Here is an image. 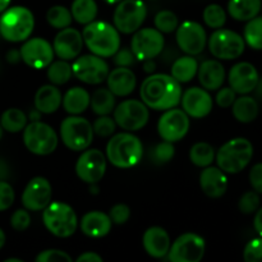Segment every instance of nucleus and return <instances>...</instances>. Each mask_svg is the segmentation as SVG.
Instances as JSON below:
<instances>
[{"label":"nucleus","instance_id":"obj_1","mask_svg":"<svg viewBox=\"0 0 262 262\" xmlns=\"http://www.w3.org/2000/svg\"><path fill=\"white\" fill-rule=\"evenodd\" d=\"M140 95L148 109L165 112L178 106L182 99V87L171 74H150L141 84Z\"/></svg>","mask_w":262,"mask_h":262},{"label":"nucleus","instance_id":"obj_2","mask_svg":"<svg viewBox=\"0 0 262 262\" xmlns=\"http://www.w3.org/2000/svg\"><path fill=\"white\" fill-rule=\"evenodd\" d=\"M81 33L83 43L95 55L110 58L119 50L120 32L114 25L105 20H92L87 23Z\"/></svg>","mask_w":262,"mask_h":262},{"label":"nucleus","instance_id":"obj_3","mask_svg":"<svg viewBox=\"0 0 262 262\" xmlns=\"http://www.w3.org/2000/svg\"><path fill=\"white\" fill-rule=\"evenodd\" d=\"M143 155V145L132 132H122L112 136L106 145L107 161L120 169H129L137 165Z\"/></svg>","mask_w":262,"mask_h":262},{"label":"nucleus","instance_id":"obj_4","mask_svg":"<svg viewBox=\"0 0 262 262\" xmlns=\"http://www.w3.org/2000/svg\"><path fill=\"white\" fill-rule=\"evenodd\" d=\"M35 17L28 8L15 5L5 9L0 17V35L9 42H22L33 32Z\"/></svg>","mask_w":262,"mask_h":262},{"label":"nucleus","instance_id":"obj_5","mask_svg":"<svg viewBox=\"0 0 262 262\" xmlns=\"http://www.w3.org/2000/svg\"><path fill=\"white\" fill-rule=\"evenodd\" d=\"M253 156V146L247 138L237 137L225 142L215 154L217 166L224 173L237 174L247 168Z\"/></svg>","mask_w":262,"mask_h":262},{"label":"nucleus","instance_id":"obj_6","mask_svg":"<svg viewBox=\"0 0 262 262\" xmlns=\"http://www.w3.org/2000/svg\"><path fill=\"white\" fill-rule=\"evenodd\" d=\"M46 229L58 238H69L77 232L78 217L73 207L61 201H53L42 210Z\"/></svg>","mask_w":262,"mask_h":262},{"label":"nucleus","instance_id":"obj_7","mask_svg":"<svg viewBox=\"0 0 262 262\" xmlns=\"http://www.w3.org/2000/svg\"><path fill=\"white\" fill-rule=\"evenodd\" d=\"M59 137L55 129L46 123L35 120L23 129V143L30 152L38 156L53 154L58 147Z\"/></svg>","mask_w":262,"mask_h":262},{"label":"nucleus","instance_id":"obj_8","mask_svg":"<svg viewBox=\"0 0 262 262\" xmlns=\"http://www.w3.org/2000/svg\"><path fill=\"white\" fill-rule=\"evenodd\" d=\"M60 140L72 151H83L94 141V128L90 120L79 115H71L60 124Z\"/></svg>","mask_w":262,"mask_h":262},{"label":"nucleus","instance_id":"obj_9","mask_svg":"<svg viewBox=\"0 0 262 262\" xmlns=\"http://www.w3.org/2000/svg\"><path fill=\"white\" fill-rule=\"evenodd\" d=\"M114 120L118 127L127 132H137L147 124L150 119V109L142 100L128 99L115 105Z\"/></svg>","mask_w":262,"mask_h":262},{"label":"nucleus","instance_id":"obj_10","mask_svg":"<svg viewBox=\"0 0 262 262\" xmlns=\"http://www.w3.org/2000/svg\"><path fill=\"white\" fill-rule=\"evenodd\" d=\"M147 17V7L142 0H122L118 3L113 15L114 27L124 35L140 30Z\"/></svg>","mask_w":262,"mask_h":262},{"label":"nucleus","instance_id":"obj_11","mask_svg":"<svg viewBox=\"0 0 262 262\" xmlns=\"http://www.w3.org/2000/svg\"><path fill=\"white\" fill-rule=\"evenodd\" d=\"M210 53L219 60H233L239 58L246 48L245 38L237 32L217 28L207 40Z\"/></svg>","mask_w":262,"mask_h":262},{"label":"nucleus","instance_id":"obj_12","mask_svg":"<svg viewBox=\"0 0 262 262\" xmlns=\"http://www.w3.org/2000/svg\"><path fill=\"white\" fill-rule=\"evenodd\" d=\"M206 243L201 235L196 233H184L179 235L168 252L171 262H200L204 258Z\"/></svg>","mask_w":262,"mask_h":262},{"label":"nucleus","instance_id":"obj_13","mask_svg":"<svg viewBox=\"0 0 262 262\" xmlns=\"http://www.w3.org/2000/svg\"><path fill=\"white\" fill-rule=\"evenodd\" d=\"M165 46L163 33L156 28H140L133 33L130 50L138 60L154 59L161 54Z\"/></svg>","mask_w":262,"mask_h":262},{"label":"nucleus","instance_id":"obj_14","mask_svg":"<svg viewBox=\"0 0 262 262\" xmlns=\"http://www.w3.org/2000/svg\"><path fill=\"white\" fill-rule=\"evenodd\" d=\"M73 76L87 84H100L106 81L109 74V66L104 58L95 54L77 56L72 64Z\"/></svg>","mask_w":262,"mask_h":262},{"label":"nucleus","instance_id":"obj_15","mask_svg":"<svg viewBox=\"0 0 262 262\" xmlns=\"http://www.w3.org/2000/svg\"><path fill=\"white\" fill-rule=\"evenodd\" d=\"M107 166V159L104 152H101L97 148L91 150H83L76 163L77 177L82 182L87 184L99 183L105 176Z\"/></svg>","mask_w":262,"mask_h":262},{"label":"nucleus","instance_id":"obj_16","mask_svg":"<svg viewBox=\"0 0 262 262\" xmlns=\"http://www.w3.org/2000/svg\"><path fill=\"white\" fill-rule=\"evenodd\" d=\"M176 40L178 48L187 55H199L207 45V35L205 28L196 20H184L176 30Z\"/></svg>","mask_w":262,"mask_h":262},{"label":"nucleus","instance_id":"obj_17","mask_svg":"<svg viewBox=\"0 0 262 262\" xmlns=\"http://www.w3.org/2000/svg\"><path fill=\"white\" fill-rule=\"evenodd\" d=\"M189 117L184 113L183 109H171L165 110L158 122L159 136L164 141L169 142H178L183 140L189 130Z\"/></svg>","mask_w":262,"mask_h":262},{"label":"nucleus","instance_id":"obj_18","mask_svg":"<svg viewBox=\"0 0 262 262\" xmlns=\"http://www.w3.org/2000/svg\"><path fill=\"white\" fill-rule=\"evenodd\" d=\"M20 59L33 69L48 68L54 60L53 45L42 37L27 38L19 49Z\"/></svg>","mask_w":262,"mask_h":262},{"label":"nucleus","instance_id":"obj_19","mask_svg":"<svg viewBox=\"0 0 262 262\" xmlns=\"http://www.w3.org/2000/svg\"><path fill=\"white\" fill-rule=\"evenodd\" d=\"M53 188L43 177H35L26 186L22 193V204L28 211H42L51 202Z\"/></svg>","mask_w":262,"mask_h":262},{"label":"nucleus","instance_id":"obj_20","mask_svg":"<svg viewBox=\"0 0 262 262\" xmlns=\"http://www.w3.org/2000/svg\"><path fill=\"white\" fill-rule=\"evenodd\" d=\"M182 109L189 118L202 119L212 112L214 101L204 87H191L182 94Z\"/></svg>","mask_w":262,"mask_h":262},{"label":"nucleus","instance_id":"obj_21","mask_svg":"<svg viewBox=\"0 0 262 262\" xmlns=\"http://www.w3.org/2000/svg\"><path fill=\"white\" fill-rule=\"evenodd\" d=\"M83 37L78 30L73 27H67L59 30L53 42L55 55L64 60H74L81 54L83 48Z\"/></svg>","mask_w":262,"mask_h":262},{"label":"nucleus","instance_id":"obj_22","mask_svg":"<svg viewBox=\"0 0 262 262\" xmlns=\"http://www.w3.org/2000/svg\"><path fill=\"white\" fill-rule=\"evenodd\" d=\"M260 76L255 66L248 61H241L232 67L228 74L229 87H232L235 94L247 95L255 90Z\"/></svg>","mask_w":262,"mask_h":262},{"label":"nucleus","instance_id":"obj_23","mask_svg":"<svg viewBox=\"0 0 262 262\" xmlns=\"http://www.w3.org/2000/svg\"><path fill=\"white\" fill-rule=\"evenodd\" d=\"M200 186L207 197L219 199L224 196L228 189L227 173H224L219 166H206L200 174Z\"/></svg>","mask_w":262,"mask_h":262},{"label":"nucleus","instance_id":"obj_24","mask_svg":"<svg viewBox=\"0 0 262 262\" xmlns=\"http://www.w3.org/2000/svg\"><path fill=\"white\" fill-rule=\"evenodd\" d=\"M143 248L154 258H164L170 250L171 241L168 232L161 227H151L143 233Z\"/></svg>","mask_w":262,"mask_h":262},{"label":"nucleus","instance_id":"obj_25","mask_svg":"<svg viewBox=\"0 0 262 262\" xmlns=\"http://www.w3.org/2000/svg\"><path fill=\"white\" fill-rule=\"evenodd\" d=\"M107 89L115 95V96L125 97L135 91L137 86V78L133 71L127 67H117L109 72L106 77Z\"/></svg>","mask_w":262,"mask_h":262},{"label":"nucleus","instance_id":"obj_26","mask_svg":"<svg viewBox=\"0 0 262 262\" xmlns=\"http://www.w3.org/2000/svg\"><path fill=\"white\" fill-rule=\"evenodd\" d=\"M113 227L109 214L102 211H90L82 216L79 228L84 235L90 238L106 237Z\"/></svg>","mask_w":262,"mask_h":262},{"label":"nucleus","instance_id":"obj_27","mask_svg":"<svg viewBox=\"0 0 262 262\" xmlns=\"http://www.w3.org/2000/svg\"><path fill=\"white\" fill-rule=\"evenodd\" d=\"M197 77L205 90L216 91L220 87H223V83L225 81L224 66L215 59L205 60L201 66H199Z\"/></svg>","mask_w":262,"mask_h":262},{"label":"nucleus","instance_id":"obj_28","mask_svg":"<svg viewBox=\"0 0 262 262\" xmlns=\"http://www.w3.org/2000/svg\"><path fill=\"white\" fill-rule=\"evenodd\" d=\"M61 96L60 90L55 84H43L36 91L33 104L35 109L38 110L41 114H53L60 107Z\"/></svg>","mask_w":262,"mask_h":262},{"label":"nucleus","instance_id":"obj_29","mask_svg":"<svg viewBox=\"0 0 262 262\" xmlns=\"http://www.w3.org/2000/svg\"><path fill=\"white\" fill-rule=\"evenodd\" d=\"M90 100H91V96L86 89L72 87L63 96L61 105L68 114L79 115L89 109Z\"/></svg>","mask_w":262,"mask_h":262},{"label":"nucleus","instance_id":"obj_30","mask_svg":"<svg viewBox=\"0 0 262 262\" xmlns=\"http://www.w3.org/2000/svg\"><path fill=\"white\" fill-rule=\"evenodd\" d=\"M262 7V0H229L228 13L234 19L248 22L258 15Z\"/></svg>","mask_w":262,"mask_h":262},{"label":"nucleus","instance_id":"obj_31","mask_svg":"<svg viewBox=\"0 0 262 262\" xmlns=\"http://www.w3.org/2000/svg\"><path fill=\"white\" fill-rule=\"evenodd\" d=\"M197 71H199V63L193 55L181 56L171 66V76L179 83L191 82L197 76Z\"/></svg>","mask_w":262,"mask_h":262},{"label":"nucleus","instance_id":"obj_32","mask_svg":"<svg viewBox=\"0 0 262 262\" xmlns=\"http://www.w3.org/2000/svg\"><path fill=\"white\" fill-rule=\"evenodd\" d=\"M233 115L241 123H251L257 118L258 104L253 97L242 95L233 102Z\"/></svg>","mask_w":262,"mask_h":262},{"label":"nucleus","instance_id":"obj_33","mask_svg":"<svg viewBox=\"0 0 262 262\" xmlns=\"http://www.w3.org/2000/svg\"><path fill=\"white\" fill-rule=\"evenodd\" d=\"M99 8L95 0H73L71 13L73 19L79 25H87L96 19Z\"/></svg>","mask_w":262,"mask_h":262},{"label":"nucleus","instance_id":"obj_34","mask_svg":"<svg viewBox=\"0 0 262 262\" xmlns=\"http://www.w3.org/2000/svg\"><path fill=\"white\" fill-rule=\"evenodd\" d=\"M90 105L96 115H109L115 107V95L109 89H99L91 95Z\"/></svg>","mask_w":262,"mask_h":262},{"label":"nucleus","instance_id":"obj_35","mask_svg":"<svg viewBox=\"0 0 262 262\" xmlns=\"http://www.w3.org/2000/svg\"><path fill=\"white\" fill-rule=\"evenodd\" d=\"M27 122L28 118L26 113L18 107L7 109L0 118V124H2L3 129L9 133H18L23 130L27 125Z\"/></svg>","mask_w":262,"mask_h":262},{"label":"nucleus","instance_id":"obj_36","mask_svg":"<svg viewBox=\"0 0 262 262\" xmlns=\"http://www.w3.org/2000/svg\"><path fill=\"white\" fill-rule=\"evenodd\" d=\"M73 76L72 64L68 60L59 59L56 61H51L48 67V78L55 86H63L68 83L69 79Z\"/></svg>","mask_w":262,"mask_h":262},{"label":"nucleus","instance_id":"obj_37","mask_svg":"<svg viewBox=\"0 0 262 262\" xmlns=\"http://www.w3.org/2000/svg\"><path fill=\"white\" fill-rule=\"evenodd\" d=\"M189 160L199 168H206L215 160V150L210 143L197 142L189 150Z\"/></svg>","mask_w":262,"mask_h":262},{"label":"nucleus","instance_id":"obj_38","mask_svg":"<svg viewBox=\"0 0 262 262\" xmlns=\"http://www.w3.org/2000/svg\"><path fill=\"white\" fill-rule=\"evenodd\" d=\"M46 20L49 25L56 30H63V28L69 27L72 25V17L71 10L64 5H54L46 13Z\"/></svg>","mask_w":262,"mask_h":262},{"label":"nucleus","instance_id":"obj_39","mask_svg":"<svg viewBox=\"0 0 262 262\" xmlns=\"http://www.w3.org/2000/svg\"><path fill=\"white\" fill-rule=\"evenodd\" d=\"M245 42L255 50H262V17L248 20L245 27Z\"/></svg>","mask_w":262,"mask_h":262},{"label":"nucleus","instance_id":"obj_40","mask_svg":"<svg viewBox=\"0 0 262 262\" xmlns=\"http://www.w3.org/2000/svg\"><path fill=\"white\" fill-rule=\"evenodd\" d=\"M202 18H204V22L207 27L217 30V28H222L227 22V12L222 5L210 4L204 9Z\"/></svg>","mask_w":262,"mask_h":262},{"label":"nucleus","instance_id":"obj_41","mask_svg":"<svg viewBox=\"0 0 262 262\" xmlns=\"http://www.w3.org/2000/svg\"><path fill=\"white\" fill-rule=\"evenodd\" d=\"M154 23L156 30L160 31L161 33H171L179 26V19L176 13L171 10H161L155 15Z\"/></svg>","mask_w":262,"mask_h":262},{"label":"nucleus","instance_id":"obj_42","mask_svg":"<svg viewBox=\"0 0 262 262\" xmlns=\"http://www.w3.org/2000/svg\"><path fill=\"white\" fill-rule=\"evenodd\" d=\"M174 154H176V148H174L173 142H169V141H163V142L158 143L155 147L151 150V160L154 164H166L174 158Z\"/></svg>","mask_w":262,"mask_h":262},{"label":"nucleus","instance_id":"obj_43","mask_svg":"<svg viewBox=\"0 0 262 262\" xmlns=\"http://www.w3.org/2000/svg\"><path fill=\"white\" fill-rule=\"evenodd\" d=\"M117 127L118 125L115 123L114 118H110L109 115H99V118L92 124L95 135L102 138L110 137V136L114 135Z\"/></svg>","mask_w":262,"mask_h":262},{"label":"nucleus","instance_id":"obj_44","mask_svg":"<svg viewBox=\"0 0 262 262\" xmlns=\"http://www.w3.org/2000/svg\"><path fill=\"white\" fill-rule=\"evenodd\" d=\"M260 207V196L256 191H248L243 194L238 202V209L243 214H253Z\"/></svg>","mask_w":262,"mask_h":262},{"label":"nucleus","instance_id":"obj_45","mask_svg":"<svg viewBox=\"0 0 262 262\" xmlns=\"http://www.w3.org/2000/svg\"><path fill=\"white\" fill-rule=\"evenodd\" d=\"M243 258L246 262H262V237L255 238L246 245Z\"/></svg>","mask_w":262,"mask_h":262},{"label":"nucleus","instance_id":"obj_46","mask_svg":"<svg viewBox=\"0 0 262 262\" xmlns=\"http://www.w3.org/2000/svg\"><path fill=\"white\" fill-rule=\"evenodd\" d=\"M10 225L17 232H25L31 225V215L27 209H18L10 217Z\"/></svg>","mask_w":262,"mask_h":262},{"label":"nucleus","instance_id":"obj_47","mask_svg":"<svg viewBox=\"0 0 262 262\" xmlns=\"http://www.w3.org/2000/svg\"><path fill=\"white\" fill-rule=\"evenodd\" d=\"M109 216L112 219L113 224L123 225L129 220L130 217V209L125 204H117L110 209Z\"/></svg>","mask_w":262,"mask_h":262},{"label":"nucleus","instance_id":"obj_48","mask_svg":"<svg viewBox=\"0 0 262 262\" xmlns=\"http://www.w3.org/2000/svg\"><path fill=\"white\" fill-rule=\"evenodd\" d=\"M71 262L72 257L61 250H45L36 256V262Z\"/></svg>","mask_w":262,"mask_h":262},{"label":"nucleus","instance_id":"obj_49","mask_svg":"<svg viewBox=\"0 0 262 262\" xmlns=\"http://www.w3.org/2000/svg\"><path fill=\"white\" fill-rule=\"evenodd\" d=\"M15 199L14 189L8 182L0 181V211H5L13 205Z\"/></svg>","mask_w":262,"mask_h":262},{"label":"nucleus","instance_id":"obj_50","mask_svg":"<svg viewBox=\"0 0 262 262\" xmlns=\"http://www.w3.org/2000/svg\"><path fill=\"white\" fill-rule=\"evenodd\" d=\"M235 99H237V94H235V91L232 87H223V89L220 87L216 94V97H215L216 104L220 107H230Z\"/></svg>","mask_w":262,"mask_h":262},{"label":"nucleus","instance_id":"obj_51","mask_svg":"<svg viewBox=\"0 0 262 262\" xmlns=\"http://www.w3.org/2000/svg\"><path fill=\"white\" fill-rule=\"evenodd\" d=\"M113 58H114V64L117 67H127V68H129L136 61L135 54L128 48H119V50L113 55Z\"/></svg>","mask_w":262,"mask_h":262},{"label":"nucleus","instance_id":"obj_52","mask_svg":"<svg viewBox=\"0 0 262 262\" xmlns=\"http://www.w3.org/2000/svg\"><path fill=\"white\" fill-rule=\"evenodd\" d=\"M250 183L257 193H262V163L256 164L250 171Z\"/></svg>","mask_w":262,"mask_h":262},{"label":"nucleus","instance_id":"obj_53","mask_svg":"<svg viewBox=\"0 0 262 262\" xmlns=\"http://www.w3.org/2000/svg\"><path fill=\"white\" fill-rule=\"evenodd\" d=\"M77 262H102V257L96 252H83L77 257Z\"/></svg>","mask_w":262,"mask_h":262},{"label":"nucleus","instance_id":"obj_54","mask_svg":"<svg viewBox=\"0 0 262 262\" xmlns=\"http://www.w3.org/2000/svg\"><path fill=\"white\" fill-rule=\"evenodd\" d=\"M253 227H255V230L258 233V235L262 237V207L256 211L255 220H253Z\"/></svg>","mask_w":262,"mask_h":262},{"label":"nucleus","instance_id":"obj_55","mask_svg":"<svg viewBox=\"0 0 262 262\" xmlns=\"http://www.w3.org/2000/svg\"><path fill=\"white\" fill-rule=\"evenodd\" d=\"M7 60L9 61V63H12V64H17L18 61L22 60V59H20L19 50H17V49H12V50L8 51V53H7Z\"/></svg>","mask_w":262,"mask_h":262},{"label":"nucleus","instance_id":"obj_56","mask_svg":"<svg viewBox=\"0 0 262 262\" xmlns=\"http://www.w3.org/2000/svg\"><path fill=\"white\" fill-rule=\"evenodd\" d=\"M9 177V166L5 163L4 159L0 158V181H5Z\"/></svg>","mask_w":262,"mask_h":262},{"label":"nucleus","instance_id":"obj_57","mask_svg":"<svg viewBox=\"0 0 262 262\" xmlns=\"http://www.w3.org/2000/svg\"><path fill=\"white\" fill-rule=\"evenodd\" d=\"M143 68H145V72L147 73H152L156 68V64L154 61V59H147V60H143Z\"/></svg>","mask_w":262,"mask_h":262},{"label":"nucleus","instance_id":"obj_58","mask_svg":"<svg viewBox=\"0 0 262 262\" xmlns=\"http://www.w3.org/2000/svg\"><path fill=\"white\" fill-rule=\"evenodd\" d=\"M40 115H41V113L38 112V110L33 109L32 112L30 113V115H28V119H31V122H35V120H40Z\"/></svg>","mask_w":262,"mask_h":262},{"label":"nucleus","instance_id":"obj_59","mask_svg":"<svg viewBox=\"0 0 262 262\" xmlns=\"http://www.w3.org/2000/svg\"><path fill=\"white\" fill-rule=\"evenodd\" d=\"M10 2H12V0H0V14H2L5 9L9 8Z\"/></svg>","mask_w":262,"mask_h":262},{"label":"nucleus","instance_id":"obj_60","mask_svg":"<svg viewBox=\"0 0 262 262\" xmlns=\"http://www.w3.org/2000/svg\"><path fill=\"white\" fill-rule=\"evenodd\" d=\"M253 91H256V95H257V96L262 97V79H258L257 84H256V87Z\"/></svg>","mask_w":262,"mask_h":262},{"label":"nucleus","instance_id":"obj_61","mask_svg":"<svg viewBox=\"0 0 262 262\" xmlns=\"http://www.w3.org/2000/svg\"><path fill=\"white\" fill-rule=\"evenodd\" d=\"M4 245H5V233L3 232V229L0 228V250L4 247Z\"/></svg>","mask_w":262,"mask_h":262},{"label":"nucleus","instance_id":"obj_62","mask_svg":"<svg viewBox=\"0 0 262 262\" xmlns=\"http://www.w3.org/2000/svg\"><path fill=\"white\" fill-rule=\"evenodd\" d=\"M105 3H107V4H118L119 2H122V0H104Z\"/></svg>","mask_w":262,"mask_h":262},{"label":"nucleus","instance_id":"obj_63","mask_svg":"<svg viewBox=\"0 0 262 262\" xmlns=\"http://www.w3.org/2000/svg\"><path fill=\"white\" fill-rule=\"evenodd\" d=\"M4 262H23V261L19 260V258H7Z\"/></svg>","mask_w":262,"mask_h":262},{"label":"nucleus","instance_id":"obj_64","mask_svg":"<svg viewBox=\"0 0 262 262\" xmlns=\"http://www.w3.org/2000/svg\"><path fill=\"white\" fill-rule=\"evenodd\" d=\"M3 133H4V129H3L2 124H0V140H2V138H3Z\"/></svg>","mask_w":262,"mask_h":262}]
</instances>
